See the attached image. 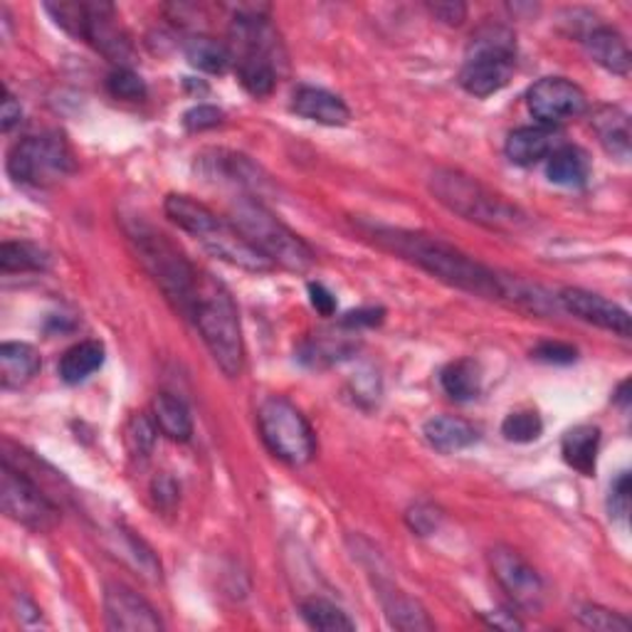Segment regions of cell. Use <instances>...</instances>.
I'll list each match as a JSON object with an SVG mask.
<instances>
[{"label": "cell", "mask_w": 632, "mask_h": 632, "mask_svg": "<svg viewBox=\"0 0 632 632\" xmlns=\"http://www.w3.org/2000/svg\"><path fill=\"white\" fill-rule=\"evenodd\" d=\"M359 230L381 250L395 254V258H403L405 262L435 277V280L454 287V290L482 299H494V302L512 304L534 314L551 312L553 297L543 287L519 280V277L499 274L496 270L486 268V264L470 258V254H464L442 238L428 235V232L420 230L388 228L375 223H359Z\"/></svg>", "instance_id": "obj_1"}, {"label": "cell", "mask_w": 632, "mask_h": 632, "mask_svg": "<svg viewBox=\"0 0 632 632\" xmlns=\"http://www.w3.org/2000/svg\"><path fill=\"white\" fill-rule=\"evenodd\" d=\"M185 319L193 321L220 371L230 379L240 375L242 363H245V341H242L238 307L232 302L228 287L201 270Z\"/></svg>", "instance_id": "obj_2"}, {"label": "cell", "mask_w": 632, "mask_h": 632, "mask_svg": "<svg viewBox=\"0 0 632 632\" xmlns=\"http://www.w3.org/2000/svg\"><path fill=\"white\" fill-rule=\"evenodd\" d=\"M163 210L173 225H179L183 232L201 242L213 258L248 272L274 270V264L260 250L250 245L248 238L232 225L230 218L218 215L215 210L198 203L195 198L173 193L165 198Z\"/></svg>", "instance_id": "obj_3"}, {"label": "cell", "mask_w": 632, "mask_h": 632, "mask_svg": "<svg viewBox=\"0 0 632 632\" xmlns=\"http://www.w3.org/2000/svg\"><path fill=\"white\" fill-rule=\"evenodd\" d=\"M430 191L452 213L486 230L516 232L529 223L519 205L509 203L504 195L462 171L438 169L430 175Z\"/></svg>", "instance_id": "obj_4"}, {"label": "cell", "mask_w": 632, "mask_h": 632, "mask_svg": "<svg viewBox=\"0 0 632 632\" xmlns=\"http://www.w3.org/2000/svg\"><path fill=\"white\" fill-rule=\"evenodd\" d=\"M127 235L131 245H134L141 264L153 277V282L161 287V292L175 307V312L185 317L201 270L185 258L175 242L169 240V235H163L161 230L143 223L139 218L129 220Z\"/></svg>", "instance_id": "obj_5"}, {"label": "cell", "mask_w": 632, "mask_h": 632, "mask_svg": "<svg viewBox=\"0 0 632 632\" xmlns=\"http://www.w3.org/2000/svg\"><path fill=\"white\" fill-rule=\"evenodd\" d=\"M230 220L274 268L307 272L314 264V250L254 198H235L230 205Z\"/></svg>", "instance_id": "obj_6"}, {"label": "cell", "mask_w": 632, "mask_h": 632, "mask_svg": "<svg viewBox=\"0 0 632 632\" xmlns=\"http://www.w3.org/2000/svg\"><path fill=\"white\" fill-rule=\"evenodd\" d=\"M516 70V38L504 26H482L474 32L460 70L462 90L472 97H492L504 90Z\"/></svg>", "instance_id": "obj_7"}, {"label": "cell", "mask_w": 632, "mask_h": 632, "mask_svg": "<svg viewBox=\"0 0 632 632\" xmlns=\"http://www.w3.org/2000/svg\"><path fill=\"white\" fill-rule=\"evenodd\" d=\"M258 423L264 445L270 448L274 458L287 464H307L317 454V438L309 420L302 415L292 401L284 395H272L260 405Z\"/></svg>", "instance_id": "obj_8"}, {"label": "cell", "mask_w": 632, "mask_h": 632, "mask_svg": "<svg viewBox=\"0 0 632 632\" xmlns=\"http://www.w3.org/2000/svg\"><path fill=\"white\" fill-rule=\"evenodd\" d=\"M74 153L62 134H42L18 141L8 153V173L20 185L46 188L74 173Z\"/></svg>", "instance_id": "obj_9"}, {"label": "cell", "mask_w": 632, "mask_h": 632, "mask_svg": "<svg viewBox=\"0 0 632 632\" xmlns=\"http://www.w3.org/2000/svg\"><path fill=\"white\" fill-rule=\"evenodd\" d=\"M0 504L10 519L32 531H50L60 519V509L40 490V484L8 458L0 474Z\"/></svg>", "instance_id": "obj_10"}, {"label": "cell", "mask_w": 632, "mask_h": 632, "mask_svg": "<svg viewBox=\"0 0 632 632\" xmlns=\"http://www.w3.org/2000/svg\"><path fill=\"white\" fill-rule=\"evenodd\" d=\"M490 565L496 583L512 598V603L526 613H539L543 605V579L521 553L512 546H494Z\"/></svg>", "instance_id": "obj_11"}, {"label": "cell", "mask_w": 632, "mask_h": 632, "mask_svg": "<svg viewBox=\"0 0 632 632\" xmlns=\"http://www.w3.org/2000/svg\"><path fill=\"white\" fill-rule=\"evenodd\" d=\"M529 112L534 114L543 127H553L569 119L585 114L588 97L579 84L565 77H543L526 94Z\"/></svg>", "instance_id": "obj_12"}, {"label": "cell", "mask_w": 632, "mask_h": 632, "mask_svg": "<svg viewBox=\"0 0 632 632\" xmlns=\"http://www.w3.org/2000/svg\"><path fill=\"white\" fill-rule=\"evenodd\" d=\"M104 615L109 630L127 632H157L163 630L161 618L147 598L131 591L124 583H107L104 588Z\"/></svg>", "instance_id": "obj_13"}, {"label": "cell", "mask_w": 632, "mask_h": 632, "mask_svg": "<svg viewBox=\"0 0 632 632\" xmlns=\"http://www.w3.org/2000/svg\"><path fill=\"white\" fill-rule=\"evenodd\" d=\"M80 40L90 42L94 50L117 62L119 68H129L131 58H134V48H131L127 32L119 28L117 8L112 3H87Z\"/></svg>", "instance_id": "obj_14"}, {"label": "cell", "mask_w": 632, "mask_h": 632, "mask_svg": "<svg viewBox=\"0 0 632 632\" xmlns=\"http://www.w3.org/2000/svg\"><path fill=\"white\" fill-rule=\"evenodd\" d=\"M559 307L563 312L573 314L575 319L585 321V324H593L598 329L613 331V334L628 339L632 331V321L630 314L625 312L623 307L610 302V299L579 290V287H569L559 294Z\"/></svg>", "instance_id": "obj_15"}, {"label": "cell", "mask_w": 632, "mask_h": 632, "mask_svg": "<svg viewBox=\"0 0 632 632\" xmlns=\"http://www.w3.org/2000/svg\"><path fill=\"white\" fill-rule=\"evenodd\" d=\"M292 112L302 119L317 121L324 127H343L349 124L351 109L334 92L321 90V87H299L292 94Z\"/></svg>", "instance_id": "obj_16"}, {"label": "cell", "mask_w": 632, "mask_h": 632, "mask_svg": "<svg viewBox=\"0 0 632 632\" xmlns=\"http://www.w3.org/2000/svg\"><path fill=\"white\" fill-rule=\"evenodd\" d=\"M561 147L559 131L553 127H519L506 139V157L516 165H536L546 161Z\"/></svg>", "instance_id": "obj_17"}, {"label": "cell", "mask_w": 632, "mask_h": 632, "mask_svg": "<svg viewBox=\"0 0 632 632\" xmlns=\"http://www.w3.org/2000/svg\"><path fill=\"white\" fill-rule=\"evenodd\" d=\"M375 591H379V601L383 605V613L388 618V623L398 630L405 632H418V630H432L435 623L428 618L425 608L420 605L415 598H410L401 588L379 581L375 583Z\"/></svg>", "instance_id": "obj_18"}, {"label": "cell", "mask_w": 632, "mask_h": 632, "mask_svg": "<svg viewBox=\"0 0 632 632\" xmlns=\"http://www.w3.org/2000/svg\"><path fill=\"white\" fill-rule=\"evenodd\" d=\"M40 353L23 341H6L0 347V385L8 391L23 388L40 373Z\"/></svg>", "instance_id": "obj_19"}, {"label": "cell", "mask_w": 632, "mask_h": 632, "mask_svg": "<svg viewBox=\"0 0 632 632\" xmlns=\"http://www.w3.org/2000/svg\"><path fill=\"white\" fill-rule=\"evenodd\" d=\"M423 435L430 448L450 454V452L468 450L474 445V442H480V428H474L470 420H464V418L435 415L425 423Z\"/></svg>", "instance_id": "obj_20"}, {"label": "cell", "mask_w": 632, "mask_h": 632, "mask_svg": "<svg viewBox=\"0 0 632 632\" xmlns=\"http://www.w3.org/2000/svg\"><path fill=\"white\" fill-rule=\"evenodd\" d=\"M585 50L591 54L595 64H601L603 70L625 77L630 72V48L625 38L618 30L608 26H598L585 36Z\"/></svg>", "instance_id": "obj_21"}, {"label": "cell", "mask_w": 632, "mask_h": 632, "mask_svg": "<svg viewBox=\"0 0 632 632\" xmlns=\"http://www.w3.org/2000/svg\"><path fill=\"white\" fill-rule=\"evenodd\" d=\"M598 450H601V428L595 425H575L561 440L565 464L583 476L595 474Z\"/></svg>", "instance_id": "obj_22"}, {"label": "cell", "mask_w": 632, "mask_h": 632, "mask_svg": "<svg viewBox=\"0 0 632 632\" xmlns=\"http://www.w3.org/2000/svg\"><path fill=\"white\" fill-rule=\"evenodd\" d=\"M593 129L601 147L618 161L630 159V119L618 107H601L593 114Z\"/></svg>", "instance_id": "obj_23"}, {"label": "cell", "mask_w": 632, "mask_h": 632, "mask_svg": "<svg viewBox=\"0 0 632 632\" xmlns=\"http://www.w3.org/2000/svg\"><path fill=\"white\" fill-rule=\"evenodd\" d=\"M153 420L165 438L173 442H188L193 438V415L179 395L159 393L153 401Z\"/></svg>", "instance_id": "obj_24"}, {"label": "cell", "mask_w": 632, "mask_h": 632, "mask_svg": "<svg viewBox=\"0 0 632 632\" xmlns=\"http://www.w3.org/2000/svg\"><path fill=\"white\" fill-rule=\"evenodd\" d=\"M546 175L551 183L565 185V188H579L591 175V161L588 153L579 147H561L546 159Z\"/></svg>", "instance_id": "obj_25"}, {"label": "cell", "mask_w": 632, "mask_h": 632, "mask_svg": "<svg viewBox=\"0 0 632 632\" xmlns=\"http://www.w3.org/2000/svg\"><path fill=\"white\" fill-rule=\"evenodd\" d=\"M440 385L454 403H470L482 391V369L472 359L448 363L440 373Z\"/></svg>", "instance_id": "obj_26"}, {"label": "cell", "mask_w": 632, "mask_h": 632, "mask_svg": "<svg viewBox=\"0 0 632 632\" xmlns=\"http://www.w3.org/2000/svg\"><path fill=\"white\" fill-rule=\"evenodd\" d=\"M104 363V347L99 341H80L72 349L62 353L60 359V379L64 383H82L90 379L92 373L102 369Z\"/></svg>", "instance_id": "obj_27"}, {"label": "cell", "mask_w": 632, "mask_h": 632, "mask_svg": "<svg viewBox=\"0 0 632 632\" xmlns=\"http://www.w3.org/2000/svg\"><path fill=\"white\" fill-rule=\"evenodd\" d=\"M210 157L213 159L201 157L208 179L228 181L235 185L258 183V169H254V165L248 161V157H240V153H230V151H210Z\"/></svg>", "instance_id": "obj_28"}, {"label": "cell", "mask_w": 632, "mask_h": 632, "mask_svg": "<svg viewBox=\"0 0 632 632\" xmlns=\"http://www.w3.org/2000/svg\"><path fill=\"white\" fill-rule=\"evenodd\" d=\"M185 60L191 62V68L201 72L223 74L230 68L232 52L225 42L208 36H195L185 42Z\"/></svg>", "instance_id": "obj_29"}, {"label": "cell", "mask_w": 632, "mask_h": 632, "mask_svg": "<svg viewBox=\"0 0 632 632\" xmlns=\"http://www.w3.org/2000/svg\"><path fill=\"white\" fill-rule=\"evenodd\" d=\"M50 268V254L32 242L8 240L0 248V270L3 274L13 272H46Z\"/></svg>", "instance_id": "obj_30"}, {"label": "cell", "mask_w": 632, "mask_h": 632, "mask_svg": "<svg viewBox=\"0 0 632 632\" xmlns=\"http://www.w3.org/2000/svg\"><path fill=\"white\" fill-rule=\"evenodd\" d=\"M302 618L312 630L321 632H351L357 630V623L343 613L334 603L324 601V598H309L302 603Z\"/></svg>", "instance_id": "obj_31"}, {"label": "cell", "mask_w": 632, "mask_h": 632, "mask_svg": "<svg viewBox=\"0 0 632 632\" xmlns=\"http://www.w3.org/2000/svg\"><path fill=\"white\" fill-rule=\"evenodd\" d=\"M543 432V420L536 410H516V413H509L502 423V435L509 442H534Z\"/></svg>", "instance_id": "obj_32"}, {"label": "cell", "mask_w": 632, "mask_h": 632, "mask_svg": "<svg viewBox=\"0 0 632 632\" xmlns=\"http://www.w3.org/2000/svg\"><path fill=\"white\" fill-rule=\"evenodd\" d=\"M157 420L149 418V415H134L129 420L127 425V445L129 452L134 454V458L147 460L149 454L153 452V445H157Z\"/></svg>", "instance_id": "obj_33"}, {"label": "cell", "mask_w": 632, "mask_h": 632, "mask_svg": "<svg viewBox=\"0 0 632 632\" xmlns=\"http://www.w3.org/2000/svg\"><path fill=\"white\" fill-rule=\"evenodd\" d=\"M575 618H579L581 623L591 630H601V632H625V630H630L628 618L615 613V610L601 608V605H581Z\"/></svg>", "instance_id": "obj_34"}, {"label": "cell", "mask_w": 632, "mask_h": 632, "mask_svg": "<svg viewBox=\"0 0 632 632\" xmlns=\"http://www.w3.org/2000/svg\"><path fill=\"white\" fill-rule=\"evenodd\" d=\"M107 90L117 99H127V102H139L147 97V84L131 68H117L107 77Z\"/></svg>", "instance_id": "obj_35"}, {"label": "cell", "mask_w": 632, "mask_h": 632, "mask_svg": "<svg viewBox=\"0 0 632 632\" xmlns=\"http://www.w3.org/2000/svg\"><path fill=\"white\" fill-rule=\"evenodd\" d=\"M405 521H408L410 531H415L418 536H430V534H435V531L440 529V524H442V512H440V509H438L435 504L418 502L415 506L408 509Z\"/></svg>", "instance_id": "obj_36"}, {"label": "cell", "mask_w": 632, "mask_h": 632, "mask_svg": "<svg viewBox=\"0 0 632 632\" xmlns=\"http://www.w3.org/2000/svg\"><path fill=\"white\" fill-rule=\"evenodd\" d=\"M223 119H225L223 109H218L213 104H198L183 114V127L188 131H208L223 124Z\"/></svg>", "instance_id": "obj_37"}, {"label": "cell", "mask_w": 632, "mask_h": 632, "mask_svg": "<svg viewBox=\"0 0 632 632\" xmlns=\"http://www.w3.org/2000/svg\"><path fill=\"white\" fill-rule=\"evenodd\" d=\"M531 357L543 363L563 365V363H573L575 359H579V351H575L571 343H563V341H541L539 347L531 351Z\"/></svg>", "instance_id": "obj_38"}, {"label": "cell", "mask_w": 632, "mask_h": 632, "mask_svg": "<svg viewBox=\"0 0 632 632\" xmlns=\"http://www.w3.org/2000/svg\"><path fill=\"white\" fill-rule=\"evenodd\" d=\"M608 506H610V516L615 519H625L630 512V472H623L610 486V496H608Z\"/></svg>", "instance_id": "obj_39"}, {"label": "cell", "mask_w": 632, "mask_h": 632, "mask_svg": "<svg viewBox=\"0 0 632 632\" xmlns=\"http://www.w3.org/2000/svg\"><path fill=\"white\" fill-rule=\"evenodd\" d=\"M383 317H385L383 309L363 307V309H357V312L343 314V319H341V327H349V329H359V327H379L381 321H383Z\"/></svg>", "instance_id": "obj_40"}, {"label": "cell", "mask_w": 632, "mask_h": 632, "mask_svg": "<svg viewBox=\"0 0 632 632\" xmlns=\"http://www.w3.org/2000/svg\"><path fill=\"white\" fill-rule=\"evenodd\" d=\"M309 299H312V307L317 309L319 314H324V317L334 314L337 299H334V294H331V292L327 290L324 284H319V282L309 284Z\"/></svg>", "instance_id": "obj_41"}, {"label": "cell", "mask_w": 632, "mask_h": 632, "mask_svg": "<svg viewBox=\"0 0 632 632\" xmlns=\"http://www.w3.org/2000/svg\"><path fill=\"white\" fill-rule=\"evenodd\" d=\"M430 13L435 16L438 20H442V23L460 26L464 16H468V8H464L462 3H432Z\"/></svg>", "instance_id": "obj_42"}, {"label": "cell", "mask_w": 632, "mask_h": 632, "mask_svg": "<svg viewBox=\"0 0 632 632\" xmlns=\"http://www.w3.org/2000/svg\"><path fill=\"white\" fill-rule=\"evenodd\" d=\"M153 496H157L161 509H171L175 504V499H179V486H175L171 476L163 474L157 482H153Z\"/></svg>", "instance_id": "obj_43"}, {"label": "cell", "mask_w": 632, "mask_h": 632, "mask_svg": "<svg viewBox=\"0 0 632 632\" xmlns=\"http://www.w3.org/2000/svg\"><path fill=\"white\" fill-rule=\"evenodd\" d=\"M20 117H23V109H20V102L13 97V92L6 90L3 109H0V127H3V131H10L16 124H20Z\"/></svg>", "instance_id": "obj_44"}, {"label": "cell", "mask_w": 632, "mask_h": 632, "mask_svg": "<svg viewBox=\"0 0 632 632\" xmlns=\"http://www.w3.org/2000/svg\"><path fill=\"white\" fill-rule=\"evenodd\" d=\"M484 620L494 628H502V630H521L524 625L519 623L514 613H504V610H499L494 615H484Z\"/></svg>", "instance_id": "obj_45"}, {"label": "cell", "mask_w": 632, "mask_h": 632, "mask_svg": "<svg viewBox=\"0 0 632 632\" xmlns=\"http://www.w3.org/2000/svg\"><path fill=\"white\" fill-rule=\"evenodd\" d=\"M628 388H630V381H623V383H620V388H618V393H615V401H618L620 405H623V408H628V403H630Z\"/></svg>", "instance_id": "obj_46"}]
</instances>
